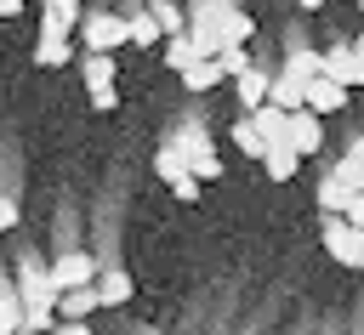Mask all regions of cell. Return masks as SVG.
I'll use <instances>...</instances> for the list:
<instances>
[{"label": "cell", "mask_w": 364, "mask_h": 335, "mask_svg": "<svg viewBox=\"0 0 364 335\" xmlns=\"http://www.w3.org/2000/svg\"><path fill=\"white\" fill-rule=\"evenodd\" d=\"M80 45L85 51H119V45H131V28H125V17L119 11H85L80 17Z\"/></svg>", "instance_id": "cell-1"}, {"label": "cell", "mask_w": 364, "mask_h": 335, "mask_svg": "<svg viewBox=\"0 0 364 335\" xmlns=\"http://www.w3.org/2000/svg\"><path fill=\"white\" fill-rule=\"evenodd\" d=\"M17 295H23V307H57L51 267H46L34 250H23V261H17Z\"/></svg>", "instance_id": "cell-2"}, {"label": "cell", "mask_w": 364, "mask_h": 335, "mask_svg": "<svg viewBox=\"0 0 364 335\" xmlns=\"http://www.w3.org/2000/svg\"><path fill=\"white\" fill-rule=\"evenodd\" d=\"M102 278V267H97V256H85V250H63L57 261H51V284H57V295H68V290H91Z\"/></svg>", "instance_id": "cell-3"}, {"label": "cell", "mask_w": 364, "mask_h": 335, "mask_svg": "<svg viewBox=\"0 0 364 335\" xmlns=\"http://www.w3.org/2000/svg\"><path fill=\"white\" fill-rule=\"evenodd\" d=\"M324 256L341 261V267H353V273H364V233H358L353 221L330 216V221H324Z\"/></svg>", "instance_id": "cell-4"}, {"label": "cell", "mask_w": 364, "mask_h": 335, "mask_svg": "<svg viewBox=\"0 0 364 335\" xmlns=\"http://www.w3.org/2000/svg\"><path fill=\"white\" fill-rule=\"evenodd\" d=\"M324 79H336V85H364V62H358V51L353 45H330L324 51Z\"/></svg>", "instance_id": "cell-5"}, {"label": "cell", "mask_w": 364, "mask_h": 335, "mask_svg": "<svg viewBox=\"0 0 364 335\" xmlns=\"http://www.w3.org/2000/svg\"><path fill=\"white\" fill-rule=\"evenodd\" d=\"M233 97L245 102V114H256V108L273 97V74H267V68H245V74L233 79Z\"/></svg>", "instance_id": "cell-6"}, {"label": "cell", "mask_w": 364, "mask_h": 335, "mask_svg": "<svg viewBox=\"0 0 364 335\" xmlns=\"http://www.w3.org/2000/svg\"><path fill=\"white\" fill-rule=\"evenodd\" d=\"M290 148H296L301 159L324 148V125H318V114H313V108H301V114H290Z\"/></svg>", "instance_id": "cell-7"}, {"label": "cell", "mask_w": 364, "mask_h": 335, "mask_svg": "<svg viewBox=\"0 0 364 335\" xmlns=\"http://www.w3.org/2000/svg\"><path fill=\"white\" fill-rule=\"evenodd\" d=\"M114 74H119V57H108V51H85V57H80V79H85V91L114 85Z\"/></svg>", "instance_id": "cell-8"}, {"label": "cell", "mask_w": 364, "mask_h": 335, "mask_svg": "<svg viewBox=\"0 0 364 335\" xmlns=\"http://www.w3.org/2000/svg\"><path fill=\"white\" fill-rule=\"evenodd\" d=\"M307 108L313 114H341L347 108V85H336V79H307Z\"/></svg>", "instance_id": "cell-9"}, {"label": "cell", "mask_w": 364, "mask_h": 335, "mask_svg": "<svg viewBox=\"0 0 364 335\" xmlns=\"http://www.w3.org/2000/svg\"><path fill=\"white\" fill-rule=\"evenodd\" d=\"M131 290H136V284H131L125 267H102V278H97V301H102V307H125Z\"/></svg>", "instance_id": "cell-10"}, {"label": "cell", "mask_w": 364, "mask_h": 335, "mask_svg": "<svg viewBox=\"0 0 364 335\" xmlns=\"http://www.w3.org/2000/svg\"><path fill=\"white\" fill-rule=\"evenodd\" d=\"M97 307H102V301H97V284H91V290H68V295H57V318H63V324H85Z\"/></svg>", "instance_id": "cell-11"}, {"label": "cell", "mask_w": 364, "mask_h": 335, "mask_svg": "<svg viewBox=\"0 0 364 335\" xmlns=\"http://www.w3.org/2000/svg\"><path fill=\"white\" fill-rule=\"evenodd\" d=\"M23 329H28V307L17 284H0V335H23Z\"/></svg>", "instance_id": "cell-12"}, {"label": "cell", "mask_w": 364, "mask_h": 335, "mask_svg": "<svg viewBox=\"0 0 364 335\" xmlns=\"http://www.w3.org/2000/svg\"><path fill=\"white\" fill-rule=\"evenodd\" d=\"M279 74H290V79H318V74H324V51H313V45H296V51L279 62Z\"/></svg>", "instance_id": "cell-13"}, {"label": "cell", "mask_w": 364, "mask_h": 335, "mask_svg": "<svg viewBox=\"0 0 364 335\" xmlns=\"http://www.w3.org/2000/svg\"><path fill=\"white\" fill-rule=\"evenodd\" d=\"M273 108H284V114H301L307 108V79H290V74H273V97H267Z\"/></svg>", "instance_id": "cell-14"}, {"label": "cell", "mask_w": 364, "mask_h": 335, "mask_svg": "<svg viewBox=\"0 0 364 335\" xmlns=\"http://www.w3.org/2000/svg\"><path fill=\"white\" fill-rule=\"evenodd\" d=\"M154 170H159V176H165V182H171V187H176V182H188V176H193V165H188V153H182V148H176V142H165V148H159V153H154Z\"/></svg>", "instance_id": "cell-15"}, {"label": "cell", "mask_w": 364, "mask_h": 335, "mask_svg": "<svg viewBox=\"0 0 364 335\" xmlns=\"http://www.w3.org/2000/svg\"><path fill=\"white\" fill-rule=\"evenodd\" d=\"M233 148L245 153V159H267V142H262V131H256V119L245 114V119H233Z\"/></svg>", "instance_id": "cell-16"}, {"label": "cell", "mask_w": 364, "mask_h": 335, "mask_svg": "<svg viewBox=\"0 0 364 335\" xmlns=\"http://www.w3.org/2000/svg\"><path fill=\"white\" fill-rule=\"evenodd\" d=\"M80 17L85 11H40V34L46 40H68V34H80Z\"/></svg>", "instance_id": "cell-17"}, {"label": "cell", "mask_w": 364, "mask_h": 335, "mask_svg": "<svg viewBox=\"0 0 364 335\" xmlns=\"http://www.w3.org/2000/svg\"><path fill=\"white\" fill-rule=\"evenodd\" d=\"M250 34H256V17H250V11H228V17H222V51L245 45Z\"/></svg>", "instance_id": "cell-18"}, {"label": "cell", "mask_w": 364, "mask_h": 335, "mask_svg": "<svg viewBox=\"0 0 364 335\" xmlns=\"http://www.w3.org/2000/svg\"><path fill=\"white\" fill-rule=\"evenodd\" d=\"M34 62L40 68H63V62H74V40H34Z\"/></svg>", "instance_id": "cell-19"}, {"label": "cell", "mask_w": 364, "mask_h": 335, "mask_svg": "<svg viewBox=\"0 0 364 335\" xmlns=\"http://www.w3.org/2000/svg\"><path fill=\"white\" fill-rule=\"evenodd\" d=\"M193 62H205V57L193 51V40H188V34H171V40H165V68H176V74H188Z\"/></svg>", "instance_id": "cell-20"}, {"label": "cell", "mask_w": 364, "mask_h": 335, "mask_svg": "<svg viewBox=\"0 0 364 335\" xmlns=\"http://www.w3.org/2000/svg\"><path fill=\"white\" fill-rule=\"evenodd\" d=\"M262 170H267L273 182H290V176L301 170V153H296V148H267V159H262Z\"/></svg>", "instance_id": "cell-21"}, {"label": "cell", "mask_w": 364, "mask_h": 335, "mask_svg": "<svg viewBox=\"0 0 364 335\" xmlns=\"http://www.w3.org/2000/svg\"><path fill=\"white\" fill-rule=\"evenodd\" d=\"M353 199H358V193H347L336 176H324V182H318V210H324V216H347V204H353Z\"/></svg>", "instance_id": "cell-22"}, {"label": "cell", "mask_w": 364, "mask_h": 335, "mask_svg": "<svg viewBox=\"0 0 364 335\" xmlns=\"http://www.w3.org/2000/svg\"><path fill=\"white\" fill-rule=\"evenodd\" d=\"M125 28H131V45H142V51H148V45H154V40L165 34L154 11H131V17H125Z\"/></svg>", "instance_id": "cell-23"}, {"label": "cell", "mask_w": 364, "mask_h": 335, "mask_svg": "<svg viewBox=\"0 0 364 335\" xmlns=\"http://www.w3.org/2000/svg\"><path fill=\"white\" fill-rule=\"evenodd\" d=\"M222 79H228V74H222V62H216V57H205V62H193V68L182 74V85H188V91H210V85H222Z\"/></svg>", "instance_id": "cell-24"}, {"label": "cell", "mask_w": 364, "mask_h": 335, "mask_svg": "<svg viewBox=\"0 0 364 335\" xmlns=\"http://www.w3.org/2000/svg\"><path fill=\"white\" fill-rule=\"evenodd\" d=\"M330 176H336V182H341L347 193H364V159H358L353 148H347V153L336 159V170H330Z\"/></svg>", "instance_id": "cell-25"}, {"label": "cell", "mask_w": 364, "mask_h": 335, "mask_svg": "<svg viewBox=\"0 0 364 335\" xmlns=\"http://www.w3.org/2000/svg\"><path fill=\"white\" fill-rule=\"evenodd\" d=\"M154 17H159V28H165V40H171V34H188V23H182V11H176L171 0H154Z\"/></svg>", "instance_id": "cell-26"}, {"label": "cell", "mask_w": 364, "mask_h": 335, "mask_svg": "<svg viewBox=\"0 0 364 335\" xmlns=\"http://www.w3.org/2000/svg\"><path fill=\"white\" fill-rule=\"evenodd\" d=\"M216 62H222V74H228V79H239V74H245V68H256V62H250V57H245V45H233V51H222V57H216Z\"/></svg>", "instance_id": "cell-27"}, {"label": "cell", "mask_w": 364, "mask_h": 335, "mask_svg": "<svg viewBox=\"0 0 364 335\" xmlns=\"http://www.w3.org/2000/svg\"><path fill=\"white\" fill-rule=\"evenodd\" d=\"M91 102H97V114H114V108H119V91L102 85V91H91Z\"/></svg>", "instance_id": "cell-28"}, {"label": "cell", "mask_w": 364, "mask_h": 335, "mask_svg": "<svg viewBox=\"0 0 364 335\" xmlns=\"http://www.w3.org/2000/svg\"><path fill=\"white\" fill-rule=\"evenodd\" d=\"M11 227H17V199L0 193V233H11Z\"/></svg>", "instance_id": "cell-29"}, {"label": "cell", "mask_w": 364, "mask_h": 335, "mask_svg": "<svg viewBox=\"0 0 364 335\" xmlns=\"http://www.w3.org/2000/svg\"><path fill=\"white\" fill-rule=\"evenodd\" d=\"M171 193H176V199H188V204H193V199H199V176H188V182H176V187H171Z\"/></svg>", "instance_id": "cell-30"}, {"label": "cell", "mask_w": 364, "mask_h": 335, "mask_svg": "<svg viewBox=\"0 0 364 335\" xmlns=\"http://www.w3.org/2000/svg\"><path fill=\"white\" fill-rule=\"evenodd\" d=\"M341 221H353V227H358V233H364V193H358V199H353V204H347V216H341Z\"/></svg>", "instance_id": "cell-31"}, {"label": "cell", "mask_w": 364, "mask_h": 335, "mask_svg": "<svg viewBox=\"0 0 364 335\" xmlns=\"http://www.w3.org/2000/svg\"><path fill=\"white\" fill-rule=\"evenodd\" d=\"M40 6H46V11H80L85 0H40Z\"/></svg>", "instance_id": "cell-32"}, {"label": "cell", "mask_w": 364, "mask_h": 335, "mask_svg": "<svg viewBox=\"0 0 364 335\" xmlns=\"http://www.w3.org/2000/svg\"><path fill=\"white\" fill-rule=\"evenodd\" d=\"M23 6H28V0H0V17H17Z\"/></svg>", "instance_id": "cell-33"}, {"label": "cell", "mask_w": 364, "mask_h": 335, "mask_svg": "<svg viewBox=\"0 0 364 335\" xmlns=\"http://www.w3.org/2000/svg\"><path fill=\"white\" fill-rule=\"evenodd\" d=\"M51 335H91V329H85V324H57Z\"/></svg>", "instance_id": "cell-34"}, {"label": "cell", "mask_w": 364, "mask_h": 335, "mask_svg": "<svg viewBox=\"0 0 364 335\" xmlns=\"http://www.w3.org/2000/svg\"><path fill=\"white\" fill-rule=\"evenodd\" d=\"M296 6H301V11H318V6H324V0H296Z\"/></svg>", "instance_id": "cell-35"}, {"label": "cell", "mask_w": 364, "mask_h": 335, "mask_svg": "<svg viewBox=\"0 0 364 335\" xmlns=\"http://www.w3.org/2000/svg\"><path fill=\"white\" fill-rule=\"evenodd\" d=\"M353 51H358V62H364V34H358V40H353Z\"/></svg>", "instance_id": "cell-36"}, {"label": "cell", "mask_w": 364, "mask_h": 335, "mask_svg": "<svg viewBox=\"0 0 364 335\" xmlns=\"http://www.w3.org/2000/svg\"><path fill=\"white\" fill-rule=\"evenodd\" d=\"M353 153H358V159H364V136H358V142H353Z\"/></svg>", "instance_id": "cell-37"}, {"label": "cell", "mask_w": 364, "mask_h": 335, "mask_svg": "<svg viewBox=\"0 0 364 335\" xmlns=\"http://www.w3.org/2000/svg\"><path fill=\"white\" fill-rule=\"evenodd\" d=\"M358 17H364V0H358Z\"/></svg>", "instance_id": "cell-38"}]
</instances>
